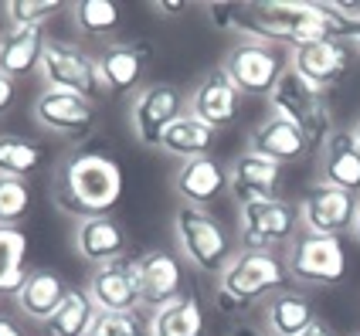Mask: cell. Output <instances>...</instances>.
<instances>
[{
  "mask_svg": "<svg viewBox=\"0 0 360 336\" xmlns=\"http://www.w3.org/2000/svg\"><path fill=\"white\" fill-rule=\"evenodd\" d=\"M122 198V167L109 150L79 146L55 163L51 200L68 218H99L109 214Z\"/></svg>",
  "mask_w": 360,
  "mask_h": 336,
  "instance_id": "6da1fadb",
  "label": "cell"
},
{
  "mask_svg": "<svg viewBox=\"0 0 360 336\" xmlns=\"http://www.w3.org/2000/svg\"><path fill=\"white\" fill-rule=\"evenodd\" d=\"M231 31L241 41H262L272 48H302L330 38L323 0H272V4H235Z\"/></svg>",
  "mask_w": 360,
  "mask_h": 336,
  "instance_id": "7a4b0ae2",
  "label": "cell"
},
{
  "mask_svg": "<svg viewBox=\"0 0 360 336\" xmlns=\"http://www.w3.org/2000/svg\"><path fill=\"white\" fill-rule=\"evenodd\" d=\"M282 289H292V276L285 269V258L279 252H252L241 248L235 258L224 265L218 276V309L224 316H241L255 302L276 296Z\"/></svg>",
  "mask_w": 360,
  "mask_h": 336,
  "instance_id": "3957f363",
  "label": "cell"
},
{
  "mask_svg": "<svg viewBox=\"0 0 360 336\" xmlns=\"http://www.w3.org/2000/svg\"><path fill=\"white\" fill-rule=\"evenodd\" d=\"M269 112L300 126V133L309 143V153H320L323 143L337 129L333 126V109H330V92H323L313 82H306L292 65L282 68L279 82L269 92Z\"/></svg>",
  "mask_w": 360,
  "mask_h": 336,
  "instance_id": "277c9868",
  "label": "cell"
},
{
  "mask_svg": "<svg viewBox=\"0 0 360 336\" xmlns=\"http://www.w3.org/2000/svg\"><path fill=\"white\" fill-rule=\"evenodd\" d=\"M174 238H177L184 261L198 269L200 276H221L224 265L235 258V245H231V235L224 231V224L200 207L180 204L174 211Z\"/></svg>",
  "mask_w": 360,
  "mask_h": 336,
  "instance_id": "5b68a950",
  "label": "cell"
},
{
  "mask_svg": "<svg viewBox=\"0 0 360 336\" xmlns=\"http://www.w3.org/2000/svg\"><path fill=\"white\" fill-rule=\"evenodd\" d=\"M38 72L44 79V89L75 92V96L89 102L105 99V85L99 79V61L75 41H55V38L48 41Z\"/></svg>",
  "mask_w": 360,
  "mask_h": 336,
  "instance_id": "8992f818",
  "label": "cell"
},
{
  "mask_svg": "<svg viewBox=\"0 0 360 336\" xmlns=\"http://www.w3.org/2000/svg\"><path fill=\"white\" fill-rule=\"evenodd\" d=\"M238 238L252 252H282L300 238V204L285 198L238 207Z\"/></svg>",
  "mask_w": 360,
  "mask_h": 336,
  "instance_id": "52a82bcc",
  "label": "cell"
},
{
  "mask_svg": "<svg viewBox=\"0 0 360 336\" xmlns=\"http://www.w3.org/2000/svg\"><path fill=\"white\" fill-rule=\"evenodd\" d=\"M282 258L296 285H337L347 276V248L340 238L300 235Z\"/></svg>",
  "mask_w": 360,
  "mask_h": 336,
  "instance_id": "ba28073f",
  "label": "cell"
},
{
  "mask_svg": "<svg viewBox=\"0 0 360 336\" xmlns=\"http://www.w3.org/2000/svg\"><path fill=\"white\" fill-rule=\"evenodd\" d=\"M187 112V96L180 92L177 85L170 82H153V85H143L140 92L133 96L129 105V122H133V133L143 146L150 150H160L163 133Z\"/></svg>",
  "mask_w": 360,
  "mask_h": 336,
  "instance_id": "9c48e42d",
  "label": "cell"
},
{
  "mask_svg": "<svg viewBox=\"0 0 360 336\" xmlns=\"http://www.w3.org/2000/svg\"><path fill=\"white\" fill-rule=\"evenodd\" d=\"M357 214V194L340 190L333 183H309L300 198V228L302 235H350Z\"/></svg>",
  "mask_w": 360,
  "mask_h": 336,
  "instance_id": "30bf717a",
  "label": "cell"
},
{
  "mask_svg": "<svg viewBox=\"0 0 360 336\" xmlns=\"http://www.w3.org/2000/svg\"><path fill=\"white\" fill-rule=\"evenodd\" d=\"M221 68H224L228 79L235 82V89H238L241 96H265V99H269V92H272V85L279 82L285 61H282L279 48H272V44L238 41V44L228 51V58H224Z\"/></svg>",
  "mask_w": 360,
  "mask_h": 336,
  "instance_id": "8fae6325",
  "label": "cell"
},
{
  "mask_svg": "<svg viewBox=\"0 0 360 336\" xmlns=\"http://www.w3.org/2000/svg\"><path fill=\"white\" fill-rule=\"evenodd\" d=\"M136 282H140V309L157 313L170 306L174 299L187 296V272L184 261L167 248H150L140 258H133Z\"/></svg>",
  "mask_w": 360,
  "mask_h": 336,
  "instance_id": "7c38bea8",
  "label": "cell"
},
{
  "mask_svg": "<svg viewBox=\"0 0 360 336\" xmlns=\"http://www.w3.org/2000/svg\"><path fill=\"white\" fill-rule=\"evenodd\" d=\"M34 122L44 133L61 139H85L99 122V105L75 92L44 89L34 99Z\"/></svg>",
  "mask_w": 360,
  "mask_h": 336,
  "instance_id": "4fadbf2b",
  "label": "cell"
},
{
  "mask_svg": "<svg viewBox=\"0 0 360 336\" xmlns=\"http://www.w3.org/2000/svg\"><path fill=\"white\" fill-rule=\"evenodd\" d=\"M241 109H245V96L224 75V68H211L207 75H200V82L187 96V112H194L200 122H207L218 133L238 122Z\"/></svg>",
  "mask_w": 360,
  "mask_h": 336,
  "instance_id": "5bb4252c",
  "label": "cell"
},
{
  "mask_svg": "<svg viewBox=\"0 0 360 336\" xmlns=\"http://www.w3.org/2000/svg\"><path fill=\"white\" fill-rule=\"evenodd\" d=\"M99 79L105 85V96H126L143 82V75L153 65V44L146 38L140 41H112L99 55Z\"/></svg>",
  "mask_w": 360,
  "mask_h": 336,
  "instance_id": "9a60e30c",
  "label": "cell"
},
{
  "mask_svg": "<svg viewBox=\"0 0 360 336\" xmlns=\"http://www.w3.org/2000/svg\"><path fill=\"white\" fill-rule=\"evenodd\" d=\"M289 65L306 82H313L316 89L330 92V89H337L350 75L354 48L340 38H323V41H313V44H302L296 51H289Z\"/></svg>",
  "mask_w": 360,
  "mask_h": 336,
  "instance_id": "2e32d148",
  "label": "cell"
},
{
  "mask_svg": "<svg viewBox=\"0 0 360 336\" xmlns=\"http://www.w3.org/2000/svg\"><path fill=\"white\" fill-rule=\"evenodd\" d=\"M228 194L235 198L238 207L255 204V200L282 198V167L245 150L228 163Z\"/></svg>",
  "mask_w": 360,
  "mask_h": 336,
  "instance_id": "e0dca14e",
  "label": "cell"
},
{
  "mask_svg": "<svg viewBox=\"0 0 360 336\" xmlns=\"http://www.w3.org/2000/svg\"><path fill=\"white\" fill-rule=\"evenodd\" d=\"M85 292L96 302L99 313H136L140 309V282H136L133 258H120V261L92 269Z\"/></svg>",
  "mask_w": 360,
  "mask_h": 336,
  "instance_id": "ac0fdd59",
  "label": "cell"
},
{
  "mask_svg": "<svg viewBox=\"0 0 360 336\" xmlns=\"http://www.w3.org/2000/svg\"><path fill=\"white\" fill-rule=\"evenodd\" d=\"M72 245H75V255L85 265H96L99 269V265L126 258L129 238H126V228L112 214H99V218H85L75 224Z\"/></svg>",
  "mask_w": 360,
  "mask_h": 336,
  "instance_id": "d6986e66",
  "label": "cell"
},
{
  "mask_svg": "<svg viewBox=\"0 0 360 336\" xmlns=\"http://www.w3.org/2000/svg\"><path fill=\"white\" fill-rule=\"evenodd\" d=\"M248 150L279 163V167L300 163V160L309 157V143L300 133V126H292L289 119L276 116V112H269L262 122H255L248 129Z\"/></svg>",
  "mask_w": 360,
  "mask_h": 336,
  "instance_id": "ffe728a7",
  "label": "cell"
},
{
  "mask_svg": "<svg viewBox=\"0 0 360 336\" xmlns=\"http://www.w3.org/2000/svg\"><path fill=\"white\" fill-rule=\"evenodd\" d=\"M224 190H228V167L218 163L214 157L187 160V163H180L177 174H174V194L187 207H200L204 211Z\"/></svg>",
  "mask_w": 360,
  "mask_h": 336,
  "instance_id": "44dd1931",
  "label": "cell"
},
{
  "mask_svg": "<svg viewBox=\"0 0 360 336\" xmlns=\"http://www.w3.org/2000/svg\"><path fill=\"white\" fill-rule=\"evenodd\" d=\"M48 31L44 27H18V24H7L0 31V72L7 79H24L31 72L41 68L44 58V48H48Z\"/></svg>",
  "mask_w": 360,
  "mask_h": 336,
  "instance_id": "7402d4cb",
  "label": "cell"
},
{
  "mask_svg": "<svg viewBox=\"0 0 360 336\" xmlns=\"http://www.w3.org/2000/svg\"><path fill=\"white\" fill-rule=\"evenodd\" d=\"M316 157H320L323 183H333L340 190L360 194V146L357 136H354V126L350 129H333Z\"/></svg>",
  "mask_w": 360,
  "mask_h": 336,
  "instance_id": "603a6c76",
  "label": "cell"
},
{
  "mask_svg": "<svg viewBox=\"0 0 360 336\" xmlns=\"http://www.w3.org/2000/svg\"><path fill=\"white\" fill-rule=\"evenodd\" d=\"M316 319H320L316 302L300 289H282L265 299V306H262L265 336H302Z\"/></svg>",
  "mask_w": 360,
  "mask_h": 336,
  "instance_id": "cb8c5ba5",
  "label": "cell"
},
{
  "mask_svg": "<svg viewBox=\"0 0 360 336\" xmlns=\"http://www.w3.org/2000/svg\"><path fill=\"white\" fill-rule=\"evenodd\" d=\"M68 292H72V285H68L58 272H51V269H34V272H27L24 285L14 292V302H18V309L31 319V323L41 326L44 319L55 316V309L65 302Z\"/></svg>",
  "mask_w": 360,
  "mask_h": 336,
  "instance_id": "d4e9b609",
  "label": "cell"
},
{
  "mask_svg": "<svg viewBox=\"0 0 360 336\" xmlns=\"http://www.w3.org/2000/svg\"><path fill=\"white\" fill-rule=\"evenodd\" d=\"M214 146H218V129H211L207 122H200L194 112H184L160 139L163 153H167V157H177L180 163L211 157Z\"/></svg>",
  "mask_w": 360,
  "mask_h": 336,
  "instance_id": "484cf974",
  "label": "cell"
},
{
  "mask_svg": "<svg viewBox=\"0 0 360 336\" xmlns=\"http://www.w3.org/2000/svg\"><path fill=\"white\" fill-rule=\"evenodd\" d=\"M204 306L198 296H180L170 306H163L157 313H150L146 330L150 336H204Z\"/></svg>",
  "mask_w": 360,
  "mask_h": 336,
  "instance_id": "4316f807",
  "label": "cell"
},
{
  "mask_svg": "<svg viewBox=\"0 0 360 336\" xmlns=\"http://www.w3.org/2000/svg\"><path fill=\"white\" fill-rule=\"evenodd\" d=\"M48 163V146L34 136L0 133V177L31 180Z\"/></svg>",
  "mask_w": 360,
  "mask_h": 336,
  "instance_id": "83f0119b",
  "label": "cell"
},
{
  "mask_svg": "<svg viewBox=\"0 0 360 336\" xmlns=\"http://www.w3.org/2000/svg\"><path fill=\"white\" fill-rule=\"evenodd\" d=\"M96 302L89 299V292L82 289H72L65 302L55 309V316L41 323V336H85L92 319H96Z\"/></svg>",
  "mask_w": 360,
  "mask_h": 336,
  "instance_id": "f1b7e54d",
  "label": "cell"
},
{
  "mask_svg": "<svg viewBox=\"0 0 360 336\" xmlns=\"http://www.w3.org/2000/svg\"><path fill=\"white\" fill-rule=\"evenodd\" d=\"M72 20L85 38H109L122 24V7L116 0H79L72 4Z\"/></svg>",
  "mask_w": 360,
  "mask_h": 336,
  "instance_id": "f546056e",
  "label": "cell"
},
{
  "mask_svg": "<svg viewBox=\"0 0 360 336\" xmlns=\"http://www.w3.org/2000/svg\"><path fill=\"white\" fill-rule=\"evenodd\" d=\"M27 238L20 228H0V296H14L27 278Z\"/></svg>",
  "mask_w": 360,
  "mask_h": 336,
  "instance_id": "4dcf8cb0",
  "label": "cell"
},
{
  "mask_svg": "<svg viewBox=\"0 0 360 336\" xmlns=\"http://www.w3.org/2000/svg\"><path fill=\"white\" fill-rule=\"evenodd\" d=\"M31 211V183L0 177V228H18Z\"/></svg>",
  "mask_w": 360,
  "mask_h": 336,
  "instance_id": "1f68e13d",
  "label": "cell"
},
{
  "mask_svg": "<svg viewBox=\"0 0 360 336\" xmlns=\"http://www.w3.org/2000/svg\"><path fill=\"white\" fill-rule=\"evenodd\" d=\"M61 7H65L61 0H7L4 18L7 24H18V27H44Z\"/></svg>",
  "mask_w": 360,
  "mask_h": 336,
  "instance_id": "d6a6232c",
  "label": "cell"
},
{
  "mask_svg": "<svg viewBox=\"0 0 360 336\" xmlns=\"http://www.w3.org/2000/svg\"><path fill=\"white\" fill-rule=\"evenodd\" d=\"M85 336H150V330L136 313H96Z\"/></svg>",
  "mask_w": 360,
  "mask_h": 336,
  "instance_id": "836d02e7",
  "label": "cell"
},
{
  "mask_svg": "<svg viewBox=\"0 0 360 336\" xmlns=\"http://www.w3.org/2000/svg\"><path fill=\"white\" fill-rule=\"evenodd\" d=\"M204 11H207V18H211V24H214L218 31H231V20H235V4H207Z\"/></svg>",
  "mask_w": 360,
  "mask_h": 336,
  "instance_id": "e575fe53",
  "label": "cell"
},
{
  "mask_svg": "<svg viewBox=\"0 0 360 336\" xmlns=\"http://www.w3.org/2000/svg\"><path fill=\"white\" fill-rule=\"evenodd\" d=\"M14 102H18V82L0 72V116H7L14 109Z\"/></svg>",
  "mask_w": 360,
  "mask_h": 336,
  "instance_id": "d590c367",
  "label": "cell"
},
{
  "mask_svg": "<svg viewBox=\"0 0 360 336\" xmlns=\"http://www.w3.org/2000/svg\"><path fill=\"white\" fill-rule=\"evenodd\" d=\"M330 4H333V11H337L350 27H357L360 24V0H354V4H350V0H330Z\"/></svg>",
  "mask_w": 360,
  "mask_h": 336,
  "instance_id": "8d00e7d4",
  "label": "cell"
},
{
  "mask_svg": "<svg viewBox=\"0 0 360 336\" xmlns=\"http://www.w3.org/2000/svg\"><path fill=\"white\" fill-rule=\"evenodd\" d=\"M150 11L160 14V18H184L191 7H187V4H170V0H167V4H150Z\"/></svg>",
  "mask_w": 360,
  "mask_h": 336,
  "instance_id": "74e56055",
  "label": "cell"
},
{
  "mask_svg": "<svg viewBox=\"0 0 360 336\" xmlns=\"http://www.w3.org/2000/svg\"><path fill=\"white\" fill-rule=\"evenodd\" d=\"M0 336H27L18 319H11L7 313H0Z\"/></svg>",
  "mask_w": 360,
  "mask_h": 336,
  "instance_id": "f35d334b",
  "label": "cell"
},
{
  "mask_svg": "<svg viewBox=\"0 0 360 336\" xmlns=\"http://www.w3.org/2000/svg\"><path fill=\"white\" fill-rule=\"evenodd\" d=\"M302 336H337V333H333V326H326V319H316Z\"/></svg>",
  "mask_w": 360,
  "mask_h": 336,
  "instance_id": "ab89813d",
  "label": "cell"
},
{
  "mask_svg": "<svg viewBox=\"0 0 360 336\" xmlns=\"http://www.w3.org/2000/svg\"><path fill=\"white\" fill-rule=\"evenodd\" d=\"M231 336H265L262 330H255V326H235L231 330Z\"/></svg>",
  "mask_w": 360,
  "mask_h": 336,
  "instance_id": "60d3db41",
  "label": "cell"
},
{
  "mask_svg": "<svg viewBox=\"0 0 360 336\" xmlns=\"http://www.w3.org/2000/svg\"><path fill=\"white\" fill-rule=\"evenodd\" d=\"M350 235H354V241L360 245V194H357V214H354V228H350Z\"/></svg>",
  "mask_w": 360,
  "mask_h": 336,
  "instance_id": "b9f144b4",
  "label": "cell"
},
{
  "mask_svg": "<svg viewBox=\"0 0 360 336\" xmlns=\"http://www.w3.org/2000/svg\"><path fill=\"white\" fill-rule=\"evenodd\" d=\"M350 48H354V55H360V24L354 27V34H350V41H347Z\"/></svg>",
  "mask_w": 360,
  "mask_h": 336,
  "instance_id": "7bdbcfd3",
  "label": "cell"
},
{
  "mask_svg": "<svg viewBox=\"0 0 360 336\" xmlns=\"http://www.w3.org/2000/svg\"><path fill=\"white\" fill-rule=\"evenodd\" d=\"M354 136H357V146H360V119H357V126H354Z\"/></svg>",
  "mask_w": 360,
  "mask_h": 336,
  "instance_id": "ee69618b",
  "label": "cell"
},
{
  "mask_svg": "<svg viewBox=\"0 0 360 336\" xmlns=\"http://www.w3.org/2000/svg\"><path fill=\"white\" fill-rule=\"evenodd\" d=\"M354 336H360V333H354Z\"/></svg>",
  "mask_w": 360,
  "mask_h": 336,
  "instance_id": "f6af8a7d",
  "label": "cell"
}]
</instances>
